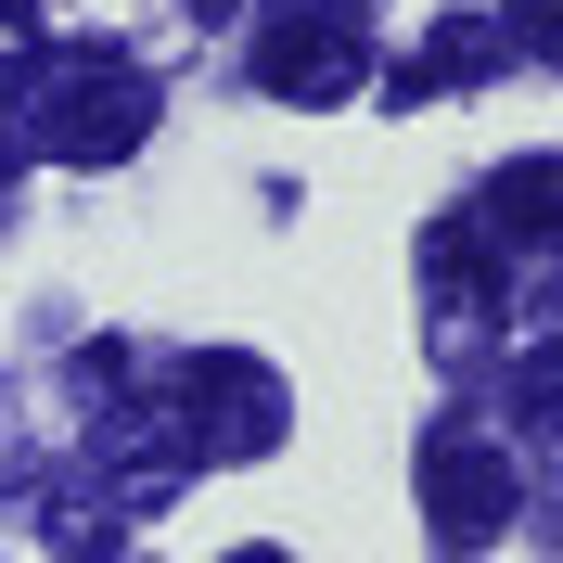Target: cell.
Instances as JSON below:
<instances>
[{
    "instance_id": "obj_1",
    "label": "cell",
    "mask_w": 563,
    "mask_h": 563,
    "mask_svg": "<svg viewBox=\"0 0 563 563\" xmlns=\"http://www.w3.org/2000/svg\"><path fill=\"white\" fill-rule=\"evenodd\" d=\"M141 129H154V77H141L129 52H52V65H38V115H26L38 154H65V167H129Z\"/></svg>"
},
{
    "instance_id": "obj_2",
    "label": "cell",
    "mask_w": 563,
    "mask_h": 563,
    "mask_svg": "<svg viewBox=\"0 0 563 563\" xmlns=\"http://www.w3.org/2000/svg\"><path fill=\"white\" fill-rule=\"evenodd\" d=\"M282 410H295L282 372L244 358V346H192V358L167 372V435H179L192 461H269V449H282Z\"/></svg>"
},
{
    "instance_id": "obj_3",
    "label": "cell",
    "mask_w": 563,
    "mask_h": 563,
    "mask_svg": "<svg viewBox=\"0 0 563 563\" xmlns=\"http://www.w3.org/2000/svg\"><path fill=\"white\" fill-rule=\"evenodd\" d=\"M410 487H422V526H435V551H487L499 526H512V449L499 435H461V422H435L410 461Z\"/></svg>"
},
{
    "instance_id": "obj_4",
    "label": "cell",
    "mask_w": 563,
    "mask_h": 563,
    "mask_svg": "<svg viewBox=\"0 0 563 563\" xmlns=\"http://www.w3.org/2000/svg\"><path fill=\"white\" fill-rule=\"evenodd\" d=\"M372 77V26L358 13H320V0H269L256 13V90L282 103H346Z\"/></svg>"
},
{
    "instance_id": "obj_5",
    "label": "cell",
    "mask_w": 563,
    "mask_h": 563,
    "mask_svg": "<svg viewBox=\"0 0 563 563\" xmlns=\"http://www.w3.org/2000/svg\"><path fill=\"white\" fill-rule=\"evenodd\" d=\"M551 206H563V167H551V154H512V167H499L487 192H474V218H487L499 244H526V256H538V244L563 231Z\"/></svg>"
},
{
    "instance_id": "obj_6",
    "label": "cell",
    "mask_w": 563,
    "mask_h": 563,
    "mask_svg": "<svg viewBox=\"0 0 563 563\" xmlns=\"http://www.w3.org/2000/svg\"><path fill=\"white\" fill-rule=\"evenodd\" d=\"M499 65H512L499 26H435V38H422V65H397V90L422 103V90H461V77H499Z\"/></svg>"
},
{
    "instance_id": "obj_7",
    "label": "cell",
    "mask_w": 563,
    "mask_h": 563,
    "mask_svg": "<svg viewBox=\"0 0 563 563\" xmlns=\"http://www.w3.org/2000/svg\"><path fill=\"white\" fill-rule=\"evenodd\" d=\"M26 115H38V52H0V154H26Z\"/></svg>"
},
{
    "instance_id": "obj_8",
    "label": "cell",
    "mask_w": 563,
    "mask_h": 563,
    "mask_svg": "<svg viewBox=\"0 0 563 563\" xmlns=\"http://www.w3.org/2000/svg\"><path fill=\"white\" fill-rule=\"evenodd\" d=\"M551 38H563V0H512V26H499V52H512V65H538Z\"/></svg>"
},
{
    "instance_id": "obj_9",
    "label": "cell",
    "mask_w": 563,
    "mask_h": 563,
    "mask_svg": "<svg viewBox=\"0 0 563 563\" xmlns=\"http://www.w3.org/2000/svg\"><path fill=\"white\" fill-rule=\"evenodd\" d=\"M77 385H90V397H129V385H141V358L103 333V346H77Z\"/></svg>"
},
{
    "instance_id": "obj_10",
    "label": "cell",
    "mask_w": 563,
    "mask_h": 563,
    "mask_svg": "<svg viewBox=\"0 0 563 563\" xmlns=\"http://www.w3.org/2000/svg\"><path fill=\"white\" fill-rule=\"evenodd\" d=\"M38 26V0H0V38H26Z\"/></svg>"
},
{
    "instance_id": "obj_11",
    "label": "cell",
    "mask_w": 563,
    "mask_h": 563,
    "mask_svg": "<svg viewBox=\"0 0 563 563\" xmlns=\"http://www.w3.org/2000/svg\"><path fill=\"white\" fill-rule=\"evenodd\" d=\"M231 563H295V551H231Z\"/></svg>"
},
{
    "instance_id": "obj_12",
    "label": "cell",
    "mask_w": 563,
    "mask_h": 563,
    "mask_svg": "<svg viewBox=\"0 0 563 563\" xmlns=\"http://www.w3.org/2000/svg\"><path fill=\"white\" fill-rule=\"evenodd\" d=\"M0 179H13V154H0Z\"/></svg>"
},
{
    "instance_id": "obj_13",
    "label": "cell",
    "mask_w": 563,
    "mask_h": 563,
    "mask_svg": "<svg viewBox=\"0 0 563 563\" xmlns=\"http://www.w3.org/2000/svg\"><path fill=\"white\" fill-rule=\"evenodd\" d=\"M103 563H129V551H103Z\"/></svg>"
},
{
    "instance_id": "obj_14",
    "label": "cell",
    "mask_w": 563,
    "mask_h": 563,
    "mask_svg": "<svg viewBox=\"0 0 563 563\" xmlns=\"http://www.w3.org/2000/svg\"><path fill=\"white\" fill-rule=\"evenodd\" d=\"M206 13H218V0H206Z\"/></svg>"
}]
</instances>
